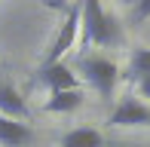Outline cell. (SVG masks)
<instances>
[{
	"label": "cell",
	"instance_id": "obj_2",
	"mask_svg": "<svg viewBox=\"0 0 150 147\" xmlns=\"http://www.w3.org/2000/svg\"><path fill=\"white\" fill-rule=\"evenodd\" d=\"M77 71L101 98H110L113 92H117V83H120L117 61H110V58H104V55H83L77 61Z\"/></svg>",
	"mask_w": 150,
	"mask_h": 147
},
{
	"label": "cell",
	"instance_id": "obj_11",
	"mask_svg": "<svg viewBox=\"0 0 150 147\" xmlns=\"http://www.w3.org/2000/svg\"><path fill=\"white\" fill-rule=\"evenodd\" d=\"M147 18H150V0H135V6H132V22L141 25V22H147Z\"/></svg>",
	"mask_w": 150,
	"mask_h": 147
},
{
	"label": "cell",
	"instance_id": "obj_7",
	"mask_svg": "<svg viewBox=\"0 0 150 147\" xmlns=\"http://www.w3.org/2000/svg\"><path fill=\"white\" fill-rule=\"evenodd\" d=\"M31 141V126L18 119L0 117V147H22Z\"/></svg>",
	"mask_w": 150,
	"mask_h": 147
},
{
	"label": "cell",
	"instance_id": "obj_8",
	"mask_svg": "<svg viewBox=\"0 0 150 147\" xmlns=\"http://www.w3.org/2000/svg\"><path fill=\"white\" fill-rule=\"evenodd\" d=\"M83 104V89H67V92H49V98L43 101L46 113H74Z\"/></svg>",
	"mask_w": 150,
	"mask_h": 147
},
{
	"label": "cell",
	"instance_id": "obj_10",
	"mask_svg": "<svg viewBox=\"0 0 150 147\" xmlns=\"http://www.w3.org/2000/svg\"><path fill=\"white\" fill-rule=\"evenodd\" d=\"M129 74H132L135 80L144 77V74H150V46H144V49H135L132 55H129Z\"/></svg>",
	"mask_w": 150,
	"mask_h": 147
},
{
	"label": "cell",
	"instance_id": "obj_5",
	"mask_svg": "<svg viewBox=\"0 0 150 147\" xmlns=\"http://www.w3.org/2000/svg\"><path fill=\"white\" fill-rule=\"evenodd\" d=\"M37 83L46 86L49 92H67V89H80V77L74 74V68H67L64 61L55 64H43L37 71Z\"/></svg>",
	"mask_w": 150,
	"mask_h": 147
},
{
	"label": "cell",
	"instance_id": "obj_1",
	"mask_svg": "<svg viewBox=\"0 0 150 147\" xmlns=\"http://www.w3.org/2000/svg\"><path fill=\"white\" fill-rule=\"evenodd\" d=\"M80 34L86 46H122V25L101 0H80Z\"/></svg>",
	"mask_w": 150,
	"mask_h": 147
},
{
	"label": "cell",
	"instance_id": "obj_3",
	"mask_svg": "<svg viewBox=\"0 0 150 147\" xmlns=\"http://www.w3.org/2000/svg\"><path fill=\"white\" fill-rule=\"evenodd\" d=\"M77 34H80V3L67 9V16H64V22H61L55 40L49 43V49H46V55H43V64H55V61H61V58L74 49ZM43 64H40V68H43Z\"/></svg>",
	"mask_w": 150,
	"mask_h": 147
},
{
	"label": "cell",
	"instance_id": "obj_6",
	"mask_svg": "<svg viewBox=\"0 0 150 147\" xmlns=\"http://www.w3.org/2000/svg\"><path fill=\"white\" fill-rule=\"evenodd\" d=\"M0 117L18 119V123L31 117V107H28V101L22 98V92H18L12 83H0Z\"/></svg>",
	"mask_w": 150,
	"mask_h": 147
},
{
	"label": "cell",
	"instance_id": "obj_4",
	"mask_svg": "<svg viewBox=\"0 0 150 147\" xmlns=\"http://www.w3.org/2000/svg\"><path fill=\"white\" fill-rule=\"evenodd\" d=\"M107 123H110L113 129H138V126H150V107L141 101V98L126 95V98H120L117 107L110 110Z\"/></svg>",
	"mask_w": 150,
	"mask_h": 147
},
{
	"label": "cell",
	"instance_id": "obj_9",
	"mask_svg": "<svg viewBox=\"0 0 150 147\" xmlns=\"http://www.w3.org/2000/svg\"><path fill=\"white\" fill-rule=\"evenodd\" d=\"M58 147H104V135L92 126H77V129H67L61 135Z\"/></svg>",
	"mask_w": 150,
	"mask_h": 147
},
{
	"label": "cell",
	"instance_id": "obj_12",
	"mask_svg": "<svg viewBox=\"0 0 150 147\" xmlns=\"http://www.w3.org/2000/svg\"><path fill=\"white\" fill-rule=\"evenodd\" d=\"M138 95H141V101H150V74H144V77H138Z\"/></svg>",
	"mask_w": 150,
	"mask_h": 147
}]
</instances>
